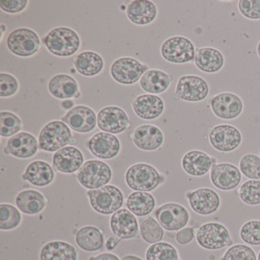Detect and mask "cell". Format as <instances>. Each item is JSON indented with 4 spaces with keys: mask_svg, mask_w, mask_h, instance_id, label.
Here are the masks:
<instances>
[{
    "mask_svg": "<svg viewBox=\"0 0 260 260\" xmlns=\"http://www.w3.org/2000/svg\"><path fill=\"white\" fill-rule=\"evenodd\" d=\"M43 42L51 54L61 57L74 55L81 45L78 34L67 27L54 28L44 38Z\"/></svg>",
    "mask_w": 260,
    "mask_h": 260,
    "instance_id": "1",
    "label": "cell"
},
{
    "mask_svg": "<svg viewBox=\"0 0 260 260\" xmlns=\"http://www.w3.org/2000/svg\"><path fill=\"white\" fill-rule=\"evenodd\" d=\"M164 180V176L154 167L147 164H135L125 173L126 183L135 191H153Z\"/></svg>",
    "mask_w": 260,
    "mask_h": 260,
    "instance_id": "2",
    "label": "cell"
},
{
    "mask_svg": "<svg viewBox=\"0 0 260 260\" xmlns=\"http://www.w3.org/2000/svg\"><path fill=\"white\" fill-rule=\"evenodd\" d=\"M87 196L92 208L96 212L105 215L116 212L124 203V196L121 190L112 185L89 190Z\"/></svg>",
    "mask_w": 260,
    "mask_h": 260,
    "instance_id": "3",
    "label": "cell"
},
{
    "mask_svg": "<svg viewBox=\"0 0 260 260\" xmlns=\"http://www.w3.org/2000/svg\"><path fill=\"white\" fill-rule=\"evenodd\" d=\"M72 138V133L68 124L62 121H51L39 134V148L44 151L57 152L67 147Z\"/></svg>",
    "mask_w": 260,
    "mask_h": 260,
    "instance_id": "4",
    "label": "cell"
},
{
    "mask_svg": "<svg viewBox=\"0 0 260 260\" xmlns=\"http://www.w3.org/2000/svg\"><path fill=\"white\" fill-rule=\"evenodd\" d=\"M196 240L199 246L208 250L223 249L234 243L226 226L216 222L204 223L199 226Z\"/></svg>",
    "mask_w": 260,
    "mask_h": 260,
    "instance_id": "5",
    "label": "cell"
},
{
    "mask_svg": "<svg viewBox=\"0 0 260 260\" xmlns=\"http://www.w3.org/2000/svg\"><path fill=\"white\" fill-rule=\"evenodd\" d=\"M209 86L205 79L196 75H183L179 77L173 99L188 103L203 101L209 94Z\"/></svg>",
    "mask_w": 260,
    "mask_h": 260,
    "instance_id": "6",
    "label": "cell"
},
{
    "mask_svg": "<svg viewBox=\"0 0 260 260\" xmlns=\"http://www.w3.org/2000/svg\"><path fill=\"white\" fill-rule=\"evenodd\" d=\"M112 176V170L108 164L103 161L92 159L82 166L77 173V178L83 187L93 190L109 183Z\"/></svg>",
    "mask_w": 260,
    "mask_h": 260,
    "instance_id": "7",
    "label": "cell"
},
{
    "mask_svg": "<svg viewBox=\"0 0 260 260\" xmlns=\"http://www.w3.org/2000/svg\"><path fill=\"white\" fill-rule=\"evenodd\" d=\"M196 50L194 44L190 39L182 36H174L162 43L160 52L167 61L183 64L194 60Z\"/></svg>",
    "mask_w": 260,
    "mask_h": 260,
    "instance_id": "8",
    "label": "cell"
},
{
    "mask_svg": "<svg viewBox=\"0 0 260 260\" xmlns=\"http://www.w3.org/2000/svg\"><path fill=\"white\" fill-rule=\"evenodd\" d=\"M8 49L15 55L28 57L36 54L41 48L37 33L28 28L14 30L7 38Z\"/></svg>",
    "mask_w": 260,
    "mask_h": 260,
    "instance_id": "9",
    "label": "cell"
},
{
    "mask_svg": "<svg viewBox=\"0 0 260 260\" xmlns=\"http://www.w3.org/2000/svg\"><path fill=\"white\" fill-rule=\"evenodd\" d=\"M147 65L143 64L132 57H121L111 67L112 78L123 85H132L141 80L144 73L148 71Z\"/></svg>",
    "mask_w": 260,
    "mask_h": 260,
    "instance_id": "10",
    "label": "cell"
},
{
    "mask_svg": "<svg viewBox=\"0 0 260 260\" xmlns=\"http://www.w3.org/2000/svg\"><path fill=\"white\" fill-rule=\"evenodd\" d=\"M210 144L216 150L229 153L237 150L242 143L241 132L231 124H218L208 135Z\"/></svg>",
    "mask_w": 260,
    "mask_h": 260,
    "instance_id": "11",
    "label": "cell"
},
{
    "mask_svg": "<svg viewBox=\"0 0 260 260\" xmlns=\"http://www.w3.org/2000/svg\"><path fill=\"white\" fill-rule=\"evenodd\" d=\"M156 220L162 228L169 231H180L189 221L186 208L177 203H167L156 209Z\"/></svg>",
    "mask_w": 260,
    "mask_h": 260,
    "instance_id": "12",
    "label": "cell"
},
{
    "mask_svg": "<svg viewBox=\"0 0 260 260\" xmlns=\"http://www.w3.org/2000/svg\"><path fill=\"white\" fill-rule=\"evenodd\" d=\"M211 111L220 119L233 120L238 118L243 111V100L232 92H220L210 102Z\"/></svg>",
    "mask_w": 260,
    "mask_h": 260,
    "instance_id": "13",
    "label": "cell"
},
{
    "mask_svg": "<svg viewBox=\"0 0 260 260\" xmlns=\"http://www.w3.org/2000/svg\"><path fill=\"white\" fill-rule=\"evenodd\" d=\"M99 128L106 133H122L130 126V120L126 112L117 106H107L99 112L97 116Z\"/></svg>",
    "mask_w": 260,
    "mask_h": 260,
    "instance_id": "14",
    "label": "cell"
},
{
    "mask_svg": "<svg viewBox=\"0 0 260 260\" xmlns=\"http://www.w3.org/2000/svg\"><path fill=\"white\" fill-rule=\"evenodd\" d=\"M186 196L190 208L200 215H211L217 212L220 206V196L211 188H198L188 192Z\"/></svg>",
    "mask_w": 260,
    "mask_h": 260,
    "instance_id": "15",
    "label": "cell"
},
{
    "mask_svg": "<svg viewBox=\"0 0 260 260\" xmlns=\"http://www.w3.org/2000/svg\"><path fill=\"white\" fill-rule=\"evenodd\" d=\"M211 183L222 191L235 189L242 180L241 172L238 167L229 162L214 164L210 173Z\"/></svg>",
    "mask_w": 260,
    "mask_h": 260,
    "instance_id": "16",
    "label": "cell"
},
{
    "mask_svg": "<svg viewBox=\"0 0 260 260\" xmlns=\"http://www.w3.org/2000/svg\"><path fill=\"white\" fill-rule=\"evenodd\" d=\"M61 121L74 132L89 133L96 126L97 116L95 112L88 106H77L62 117Z\"/></svg>",
    "mask_w": 260,
    "mask_h": 260,
    "instance_id": "17",
    "label": "cell"
},
{
    "mask_svg": "<svg viewBox=\"0 0 260 260\" xmlns=\"http://www.w3.org/2000/svg\"><path fill=\"white\" fill-rule=\"evenodd\" d=\"M39 147V142L34 135L20 132L8 140L4 153L20 159H28L36 154Z\"/></svg>",
    "mask_w": 260,
    "mask_h": 260,
    "instance_id": "18",
    "label": "cell"
},
{
    "mask_svg": "<svg viewBox=\"0 0 260 260\" xmlns=\"http://www.w3.org/2000/svg\"><path fill=\"white\" fill-rule=\"evenodd\" d=\"M89 151L96 157L103 159H112L120 151V141L117 137L106 132L94 135L87 142Z\"/></svg>",
    "mask_w": 260,
    "mask_h": 260,
    "instance_id": "19",
    "label": "cell"
},
{
    "mask_svg": "<svg viewBox=\"0 0 260 260\" xmlns=\"http://www.w3.org/2000/svg\"><path fill=\"white\" fill-rule=\"evenodd\" d=\"M110 228L114 235L121 240L135 238L138 233V220L127 209H120L112 214Z\"/></svg>",
    "mask_w": 260,
    "mask_h": 260,
    "instance_id": "20",
    "label": "cell"
},
{
    "mask_svg": "<svg viewBox=\"0 0 260 260\" xmlns=\"http://www.w3.org/2000/svg\"><path fill=\"white\" fill-rule=\"evenodd\" d=\"M84 157L78 148L68 146L57 150L53 156V167L63 173H74L83 166Z\"/></svg>",
    "mask_w": 260,
    "mask_h": 260,
    "instance_id": "21",
    "label": "cell"
},
{
    "mask_svg": "<svg viewBox=\"0 0 260 260\" xmlns=\"http://www.w3.org/2000/svg\"><path fill=\"white\" fill-rule=\"evenodd\" d=\"M134 144L141 150L153 151L164 144V136L162 131L151 124H144L135 129L132 135Z\"/></svg>",
    "mask_w": 260,
    "mask_h": 260,
    "instance_id": "22",
    "label": "cell"
},
{
    "mask_svg": "<svg viewBox=\"0 0 260 260\" xmlns=\"http://www.w3.org/2000/svg\"><path fill=\"white\" fill-rule=\"evenodd\" d=\"M215 160L201 150H190L182 159V167L184 171L194 177L205 176L211 170Z\"/></svg>",
    "mask_w": 260,
    "mask_h": 260,
    "instance_id": "23",
    "label": "cell"
},
{
    "mask_svg": "<svg viewBox=\"0 0 260 260\" xmlns=\"http://www.w3.org/2000/svg\"><path fill=\"white\" fill-rule=\"evenodd\" d=\"M134 112L139 118L144 120H153L159 118L165 109L164 100L157 95L144 94L135 99Z\"/></svg>",
    "mask_w": 260,
    "mask_h": 260,
    "instance_id": "24",
    "label": "cell"
},
{
    "mask_svg": "<svg viewBox=\"0 0 260 260\" xmlns=\"http://www.w3.org/2000/svg\"><path fill=\"white\" fill-rule=\"evenodd\" d=\"M196 68L206 74L218 72L224 65V57L219 50L211 47L197 48L194 56Z\"/></svg>",
    "mask_w": 260,
    "mask_h": 260,
    "instance_id": "25",
    "label": "cell"
},
{
    "mask_svg": "<svg viewBox=\"0 0 260 260\" xmlns=\"http://www.w3.org/2000/svg\"><path fill=\"white\" fill-rule=\"evenodd\" d=\"M50 93L59 100L78 99L80 96L79 86L75 79L68 74H57L48 82Z\"/></svg>",
    "mask_w": 260,
    "mask_h": 260,
    "instance_id": "26",
    "label": "cell"
},
{
    "mask_svg": "<svg viewBox=\"0 0 260 260\" xmlns=\"http://www.w3.org/2000/svg\"><path fill=\"white\" fill-rule=\"evenodd\" d=\"M127 16L132 23L146 25L151 23L157 16V8L151 1L135 0L127 7Z\"/></svg>",
    "mask_w": 260,
    "mask_h": 260,
    "instance_id": "27",
    "label": "cell"
},
{
    "mask_svg": "<svg viewBox=\"0 0 260 260\" xmlns=\"http://www.w3.org/2000/svg\"><path fill=\"white\" fill-rule=\"evenodd\" d=\"M173 77L159 70H148L140 80V86L148 93L160 94L170 87Z\"/></svg>",
    "mask_w": 260,
    "mask_h": 260,
    "instance_id": "28",
    "label": "cell"
},
{
    "mask_svg": "<svg viewBox=\"0 0 260 260\" xmlns=\"http://www.w3.org/2000/svg\"><path fill=\"white\" fill-rule=\"evenodd\" d=\"M22 179L36 186H46L54 180V172L48 162L36 160L27 167Z\"/></svg>",
    "mask_w": 260,
    "mask_h": 260,
    "instance_id": "29",
    "label": "cell"
},
{
    "mask_svg": "<svg viewBox=\"0 0 260 260\" xmlns=\"http://www.w3.org/2000/svg\"><path fill=\"white\" fill-rule=\"evenodd\" d=\"M76 70L84 77H94L101 73L104 68L103 57L93 51H83L72 60Z\"/></svg>",
    "mask_w": 260,
    "mask_h": 260,
    "instance_id": "30",
    "label": "cell"
},
{
    "mask_svg": "<svg viewBox=\"0 0 260 260\" xmlns=\"http://www.w3.org/2000/svg\"><path fill=\"white\" fill-rule=\"evenodd\" d=\"M77 251L73 245L63 241L46 243L40 252V260H77Z\"/></svg>",
    "mask_w": 260,
    "mask_h": 260,
    "instance_id": "31",
    "label": "cell"
},
{
    "mask_svg": "<svg viewBox=\"0 0 260 260\" xmlns=\"http://www.w3.org/2000/svg\"><path fill=\"white\" fill-rule=\"evenodd\" d=\"M16 205L24 214H37L45 208L46 199L39 191L25 190L16 196Z\"/></svg>",
    "mask_w": 260,
    "mask_h": 260,
    "instance_id": "32",
    "label": "cell"
},
{
    "mask_svg": "<svg viewBox=\"0 0 260 260\" xmlns=\"http://www.w3.org/2000/svg\"><path fill=\"white\" fill-rule=\"evenodd\" d=\"M76 243L86 252L100 250L104 245V237L101 231L92 226H83L76 234Z\"/></svg>",
    "mask_w": 260,
    "mask_h": 260,
    "instance_id": "33",
    "label": "cell"
},
{
    "mask_svg": "<svg viewBox=\"0 0 260 260\" xmlns=\"http://www.w3.org/2000/svg\"><path fill=\"white\" fill-rule=\"evenodd\" d=\"M156 202L150 193L135 191L127 197L126 206L129 211L138 217H144L154 209Z\"/></svg>",
    "mask_w": 260,
    "mask_h": 260,
    "instance_id": "34",
    "label": "cell"
},
{
    "mask_svg": "<svg viewBox=\"0 0 260 260\" xmlns=\"http://www.w3.org/2000/svg\"><path fill=\"white\" fill-rule=\"evenodd\" d=\"M147 260H179L174 246L165 242L153 243L146 252Z\"/></svg>",
    "mask_w": 260,
    "mask_h": 260,
    "instance_id": "35",
    "label": "cell"
},
{
    "mask_svg": "<svg viewBox=\"0 0 260 260\" xmlns=\"http://www.w3.org/2000/svg\"><path fill=\"white\" fill-rule=\"evenodd\" d=\"M141 234L144 241L148 243H159L164 238V232L159 222L150 217L143 220L140 224Z\"/></svg>",
    "mask_w": 260,
    "mask_h": 260,
    "instance_id": "36",
    "label": "cell"
},
{
    "mask_svg": "<svg viewBox=\"0 0 260 260\" xmlns=\"http://www.w3.org/2000/svg\"><path fill=\"white\" fill-rule=\"evenodd\" d=\"M22 216L19 210L9 204L0 205V229L10 231L20 224Z\"/></svg>",
    "mask_w": 260,
    "mask_h": 260,
    "instance_id": "37",
    "label": "cell"
},
{
    "mask_svg": "<svg viewBox=\"0 0 260 260\" xmlns=\"http://www.w3.org/2000/svg\"><path fill=\"white\" fill-rule=\"evenodd\" d=\"M23 124L20 118L13 112L0 113V135L4 138H10L22 130Z\"/></svg>",
    "mask_w": 260,
    "mask_h": 260,
    "instance_id": "38",
    "label": "cell"
},
{
    "mask_svg": "<svg viewBox=\"0 0 260 260\" xmlns=\"http://www.w3.org/2000/svg\"><path fill=\"white\" fill-rule=\"evenodd\" d=\"M240 200L248 205H260V180H248L238 190Z\"/></svg>",
    "mask_w": 260,
    "mask_h": 260,
    "instance_id": "39",
    "label": "cell"
},
{
    "mask_svg": "<svg viewBox=\"0 0 260 260\" xmlns=\"http://www.w3.org/2000/svg\"><path fill=\"white\" fill-rule=\"evenodd\" d=\"M240 172L251 180H260V156L247 153L242 156L239 162Z\"/></svg>",
    "mask_w": 260,
    "mask_h": 260,
    "instance_id": "40",
    "label": "cell"
},
{
    "mask_svg": "<svg viewBox=\"0 0 260 260\" xmlns=\"http://www.w3.org/2000/svg\"><path fill=\"white\" fill-rule=\"evenodd\" d=\"M241 240L252 246L260 245V220H252L245 223L240 231Z\"/></svg>",
    "mask_w": 260,
    "mask_h": 260,
    "instance_id": "41",
    "label": "cell"
},
{
    "mask_svg": "<svg viewBox=\"0 0 260 260\" xmlns=\"http://www.w3.org/2000/svg\"><path fill=\"white\" fill-rule=\"evenodd\" d=\"M220 260H257L253 249L246 245L237 244L231 246Z\"/></svg>",
    "mask_w": 260,
    "mask_h": 260,
    "instance_id": "42",
    "label": "cell"
},
{
    "mask_svg": "<svg viewBox=\"0 0 260 260\" xmlns=\"http://www.w3.org/2000/svg\"><path fill=\"white\" fill-rule=\"evenodd\" d=\"M238 10L243 17L251 20L260 19V0H240Z\"/></svg>",
    "mask_w": 260,
    "mask_h": 260,
    "instance_id": "43",
    "label": "cell"
},
{
    "mask_svg": "<svg viewBox=\"0 0 260 260\" xmlns=\"http://www.w3.org/2000/svg\"><path fill=\"white\" fill-rule=\"evenodd\" d=\"M19 89V82L14 76L6 73L0 74V96L2 98L14 95Z\"/></svg>",
    "mask_w": 260,
    "mask_h": 260,
    "instance_id": "44",
    "label": "cell"
},
{
    "mask_svg": "<svg viewBox=\"0 0 260 260\" xmlns=\"http://www.w3.org/2000/svg\"><path fill=\"white\" fill-rule=\"evenodd\" d=\"M28 3L27 0H1L0 7L6 13L16 14L25 10Z\"/></svg>",
    "mask_w": 260,
    "mask_h": 260,
    "instance_id": "45",
    "label": "cell"
},
{
    "mask_svg": "<svg viewBox=\"0 0 260 260\" xmlns=\"http://www.w3.org/2000/svg\"><path fill=\"white\" fill-rule=\"evenodd\" d=\"M194 237V228H185L176 234V240L180 245L188 244Z\"/></svg>",
    "mask_w": 260,
    "mask_h": 260,
    "instance_id": "46",
    "label": "cell"
},
{
    "mask_svg": "<svg viewBox=\"0 0 260 260\" xmlns=\"http://www.w3.org/2000/svg\"><path fill=\"white\" fill-rule=\"evenodd\" d=\"M120 242H121V239L118 238L116 236H112V237H109V238L106 240V249H107L108 250H113V249L118 246Z\"/></svg>",
    "mask_w": 260,
    "mask_h": 260,
    "instance_id": "47",
    "label": "cell"
},
{
    "mask_svg": "<svg viewBox=\"0 0 260 260\" xmlns=\"http://www.w3.org/2000/svg\"><path fill=\"white\" fill-rule=\"evenodd\" d=\"M89 260H120L117 255L112 253H102L96 256H92Z\"/></svg>",
    "mask_w": 260,
    "mask_h": 260,
    "instance_id": "48",
    "label": "cell"
},
{
    "mask_svg": "<svg viewBox=\"0 0 260 260\" xmlns=\"http://www.w3.org/2000/svg\"><path fill=\"white\" fill-rule=\"evenodd\" d=\"M61 107L65 110H71L74 108V101L71 100H66L61 103Z\"/></svg>",
    "mask_w": 260,
    "mask_h": 260,
    "instance_id": "49",
    "label": "cell"
},
{
    "mask_svg": "<svg viewBox=\"0 0 260 260\" xmlns=\"http://www.w3.org/2000/svg\"><path fill=\"white\" fill-rule=\"evenodd\" d=\"M121 260H143L141 259L139 257L136 256V255H127L123 257Z\"/></svg>",
    "mask_w": 260,
    "mask_h": 260,
    "instance_id": "50",
    "label": "cell"
},
{
    "mask_svg": "<svg viewBox=\"0 0 260 260\" xmlns=\"http://www.w3.org/2000/svg\"><path fill=\"white\" fill-rule=\"evenodd\" d=\"M256 51L257 54H258V56L260 58V42H258V45H257Z\"/></svg>",
    "mask_w": 260,
    "mask_h": 260,
    "instance_id": "51",
    "label": "cell"
},
{
    "mask_svg": "<svg viewBox=\"0 0 260 260\" xmlns=\"http://www.w3.org/2000/svg\"><path fill=\"white\" fill-rule=\"evenodd\" d=\"M258 260H260V251H259V252H258Z\"/></svg>",
    "mask_w": 260,
    "mask_h": 260,
    "instance_id": "52",
    "label": "cell"
}]
</instances>
